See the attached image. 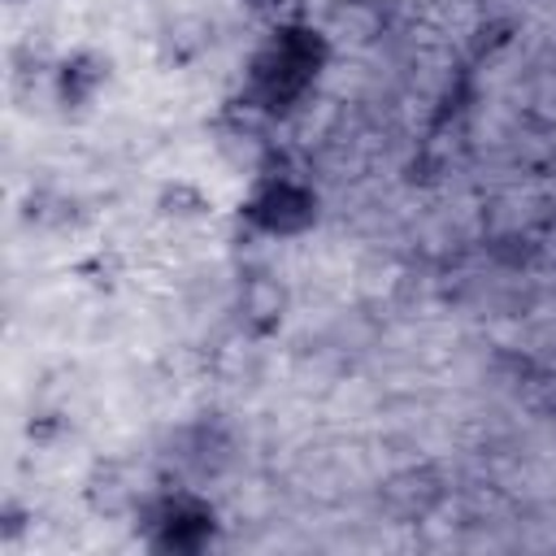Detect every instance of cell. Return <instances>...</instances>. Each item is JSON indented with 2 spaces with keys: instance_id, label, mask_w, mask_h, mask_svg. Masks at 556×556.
Returning <instances> with one entry per match:
<instances>
[{
  "instance_id": "1",
  "label": "cell",
  "mask_w": 556,
  "mask_h": 556,
  "mask_svg": "<svg viewBox=\"0 0 556 556\" xmlns=\"http://www.w3.org/2000/svg\"><path fill=\"white\" fill-rule=\"evenodd\" d=\"M161 213L165 217H174V222H195V217H204L208 213V195H204V187L200 182H191V178H174V182H165L161 187Z\"/></svg>"
}]
</instances>
